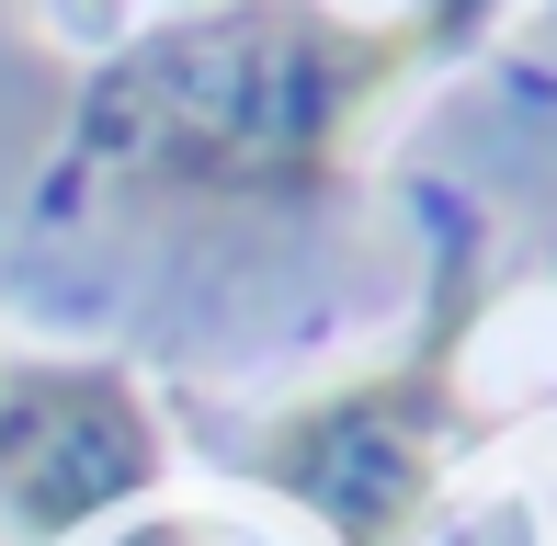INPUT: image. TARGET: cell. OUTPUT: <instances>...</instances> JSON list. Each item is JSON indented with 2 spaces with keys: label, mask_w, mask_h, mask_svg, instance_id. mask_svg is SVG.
Instances as JSON below:
<instances>
[{
  "label": "cell",
  "mask_w": 557,
  "mask_h": 546,
  "mask_svg": "<svg viewBox=\"0 0 557 546\" xmlns=\"http://www.w3.org/2000/svg\"><path fill=\"white\" fill-rule=\"evenodd\" d=\"M433 23H352L331 0H227L160 23L91 91V137L160 183L308 194L375 103L410 80Z\"/></svg>",
  "instance_id": "1"
},
{
  "label": "cell",
  "mask_w": 557,
  "mask_h": 546,
  "mask_svg": "<svg viewBox=\"0 0 557 546\" xmlns=\"http://www.w3.org/2000/svg\"><path fill=\"white\" fill-rule=\"evenodd\" d=\"M444 456H455L444 364L352 376V387L285 410L262 433V479L285 489L308 524H331L342 546H410L421 512H433V489H444Z\"/></svg>",
  "instance_id": "2"
},
{
  "label": "cell",
  "mask_w": 557,
  "mask_h": 546,
  "mask_svg": "<svg viewBox=\"0 0 557 546\" xmlns=\"http://www.w3.org/2000/svg\"><path fill=\"white\" fill-rule=\"evenodd\" d=\"M148 479H160V410L137 399V376L69 353L0 364V512L23 535H69L137 501Z\"/></svg>",
  "instance_id": "3"
}]
</instances>
